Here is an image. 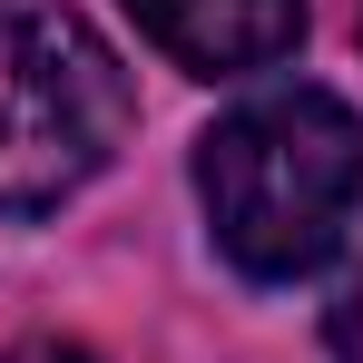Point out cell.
<instances>
[{
    "instance_id": "6da1fadb",
    "label": "cell",
    "mask_w": 363,
    "mask_h": 363,
    "mask_svg": "<svg viewBox=\"0 0 363 363\" xmlns=\"http://www.w3.org/2000/svg\"><path fill=\"white\" fill-rule=\"evenodd\" d=\"M196 196L206 226L255 285L314 275L363 206V118L334 89H275L245 99L236 118L206 128L196 147Z\"/></svg>"
},
{
    "instance_id": "7a4b0ae2",
    "label": "cell",
    "mask_w": 363,
    "mask_h": 363,
    "mask_svg": "<svg viewBox=\"0 0 363 363\" xmlns=\"http://www.w3.org/2000/svg\"><path fill=\"white\" fill-rule=\"evenodd\" d=\"M128 147V69L60 0H0V206L50 216Z\"/></svg>"
},
{
    "instance_id": "3957f363",
    "label": "cell",
    "mask_w": 363,
    "mask_h": 363,
    "mask_svg": "<svg viewBox=\"0 0 363 363\" xmlns=\"http://www.w3.org/2000/svg\"><path fill=\"white\" fill-rule=\"evenodd\" d=\"M138 30L196 79H245L275 69L304 40V0H128Z\"/></svg>"
},
{
    "instance_id": "277c9868",
    "label": "cell",
    "mask_w": 363,
    "mask_h": 363,
    "mask_svg": "<svg viewBox=\"0 0 363 363\" xmlns=\"http://www.w3.org/2000/svg\"><path fill=\"white\" fill-rule=\"evenodd\" d=\"M334 354H344V363H363V275L344 285V304H334Z\"/></svg>"
},
{
    "instance_id": "5b68a950",
    "label": "cell",
    "mask_w": 363,
    "mask_h": 363,
    "mask_svg": "<svg viewBox=\"0 0 363 363\" xmlns=\"http://www.w3.org/2000/svg\"><path fill=\"white\" fill-rule=\"evenodd\" d=\"M0 363H89V354H79V344H10Z\"/></svg>"
}]
</instances>
